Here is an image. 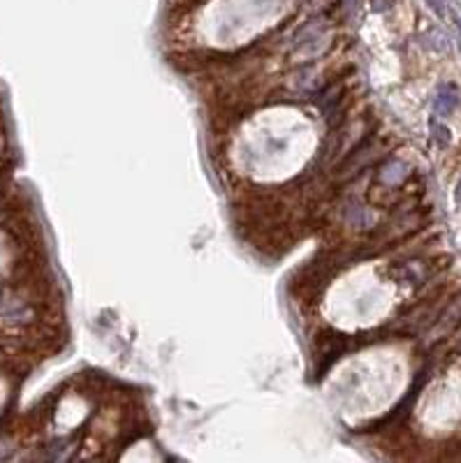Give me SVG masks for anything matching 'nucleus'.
Here are the masks:
<instances>
[{
  "label": "nucleus",
  "instance_id": "nucleus-5",
  "mask_svg": "<svg viewBox=\"0 0 461 463\" xmlns=\"http://www.w3.org/2000/svg\"><path fill=\"white\" fill-rule=\"evenodd\" d=\"M456 202L461 204V184H459V188H456Z\"/></svg>",
  "mask_w": 461,
  "mask_h": 463
},
{
  "label": "nucleus",
  "instance_id": "nucleus-3",
  "mask_svg": "<svg viewBox=\"0 0 461 463\" xmlns=\"http://www.w3.org/2000/svg\"><path fill=\"white\" fill-rule=\"evenodd\" d=\"M434 137H436V142L440 144V146H446L447 142H450V135H447V128H436V123H434Z\"/></svg>",
  "mask_w": 461,
  "mask_h": 463
},
{
  "label": "nucleus",
  "instance_id": "nucleus-4",
  "mask_svg": "<svg viewBox=\"0 0 461 463\" xmlns=\"http://www.w3.org/2000/svg\"><path fill=\"white\" fill-rule=\"evenodd\" d=\"M427 3H429V7L436 12V14L446 16V3H443V0H427Z\"/></svg>",
  "mask_w": 461,
  "mask_h": 463
},
{
  "label": "nucleus",
  "instance_id": "nucleus-2",
  "mask_svg": "<svg viewBox=\"0 0 461 463\" xmlns=\"http://www.w3.org/2000/svg\"><path fill=\"white\" fill-rule=\"evenodd\" d=\"M456 102H459V95H456L455 86H440L438 98H436V111H438V114H450L456 107Z\"/></svg>",
  "mask_w": 461,
  "mask_h": 463
},
{
  "label": "nucleus",
  "instance_id": "nucleus-1",
  "mask_svg": "<svg viewBox=\"0 0 461 463\" xmlns=\"http://www.w3.org/2000/svg\"><path fill=\"white\" fill-rule=\"evenodd\" d=\"M459 325H461V295L456 297L450 306H447L446 313L440 316V320L436 322V326L431 329V343L440 341V338H446L447 334L455 332Z\"/></svg>",
  "mask_w": 461,
  "mask_h": 463
}]
</instances>
